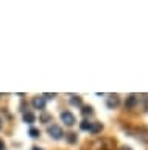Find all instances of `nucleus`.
<instances>
[{"mask_svg": "<svg viewBox=\"0 0 148 150\" xmlns=\"http://www.w3.org/2000/svg\"><path fill=\"white\" fill-rule=\"evenodd\" d=\"M47 133L50 134V138H53V139H62L64 138V131H62V128L59 125H55V124H52V125H48L47 127Z\"/></svg>", "mask_w": 148, "mask_h": 150, "instance_id": "obj_1", "label": "nucleus"}, {"mask_svg": "<svg viewBox=\"0 0 148 150\" xmlns=\"http://www.w3.org/2000/svg\"><path fill=\"white\" fill-rule=\"evenodd\" d=\"M61 120L64 122V125H67V127H73V125H75V122H76L75 116H73L70 111L61 112Z\"/></svg>", "mask_w": 148, "mask_h": 150, "instance_id": "obj_2", "label": "nucleus"}, {"mask_svg": "<svg viewBox=\"0 0 148 150\" xmlns=\"http://www.w3.org/2000/svg\"><path fill=\"white\" fill-rule=\"evenodd\" d=\"M120 103V98L117 94H111V96L108 97V100H106V106L109 108V110H114V108H117Z\"/></svg>", "mask_w": 148, "mask_h": 150, "instance_id": "obj_3", "label": "nucleus"}, {"mask_svg": "<svg viewBox=\"0 0 148 150\" xmlns=\"http://www.w3.org/2000/svg\"><path fill=\"white\" fill-rule=\"evenodd\" d=\"M31 105H33L34 110H44L45 108V98L42 96H38V97H33V100H31Z\"/></svg>", "mask_w": 148, "mask_h": 150, "instance_id": "obj_4", "label": "nucleus"}, {"mask_svg": "<svg viewBox=\"0 0 148 150\" xmlns=\"http://www.w3.org/2000/svg\"><path fill=\"white\" fill-rule=\"evenodd\" d=\"M139 103V97L136 96V94H131V96L126 97V102H125V105H126V108H129V110H133L134 106H136Z\"/></svg>", "mask_w": 148, "mask_h": 150, "instance_id": "obj_5", "label": "nucleus"}, {"mask_svg": "<svg viewBox=\"0 0 148 150\" xmlns=\"http://www.w3.org/2000/svg\"><path fill=\"white\" fill-rule=\"evenodd\" d=\"M134 133H136V136H137L140 141H143V142H148V128H137Z\"/></svg>", "mask_w": 148, "mask_h": 150, "instance_id": "obj_6", "label": "nucleus"}, {"mask_svg": "<svg viewBox=\"0 0 148 150\" xmlns=\"http://www.w3.org/2000/svg\"><path fill=\"white\" fill-rule=\"evenodd\" d=\"M34 120H36V117H34V114L31 111L24 112V122H25V124H33Z\"/></svg>", "mask_w": 148, "mask_h": 150, "instance_id": "obj_7", "label": "nucleus"}, {"mask_svg": "<svg viewBox=\"0 0 148 150\" xmlns=\"http://www.w3.org/2000/svg\"><path fill=\"white\" fill-rule=\"evenodd\" d=\"M103 130V125L100 124V122H95V124H90V133H94V134H97V133H100V131Z\"/></svg>", "mask_w": 148, "mask_h": 150, "instance_id": "obj_8", "label": "nucleus"}, {"mask_svg": "<svg viewBox=\"0 0 148 150\" xmlns=\"http://www.w3.org/2000/svg\"><path fill=\"white\" fill-rule=\"evenodd\" d=\"M70 105L73 106H81L83 105V100L80 96H70Z\"/></svg>", "mask_w": 148, "mask_h": 150, "instance_id": "obj_9", "label": "nucleus"}, {"mask_svg": "<svg viewBox=\"0 0 148 150\" xmlns=\"http://www.w3.org/2000/svg\"><path fill=\"white\" fill-rule=\"evenodd\" d=\"M66 139H67L69 144H75L76 139H78V138H76V133H67V134H66Z\"/></svg>", "mask_w": 148, "mask_h": 150, "instance_id": "obj_10", "label": "nucleus"}, {"mask_svg": "<svg viewBox=\"0 0 148 150\" xmlns=\"http://www.w3.org/2000/svg\"><path fill=\"white\" fill-rule=\"evenodd\" d=\"M41 122H44V124H48V122H52V116L47 114V112H44V114H41Z\"/></svg>", "mask_w": 148, "mask_h": 150, "instance_id": "obj_11", "label": "nucleus"}, {"mask_svg": "<svg viewBox=\"0 0 148 150\" xmlns=\"http://www.w3.org/2000/svg\"><path fill=\"white\" fill-rule=\"evenodd\" d=\"M92 112H94L92 106H83V110H81V114H83V116H90Z\"/></svg>", "mask_w": 148, "mask_h": 150, "instance_id": "obj_12", "label": "nucleus"}, {"mask_svg": "<svg viewBox=\"0 0 148 150\" xmlns=\"http://www.w3.org/2000/svg\"><path fill=\"white\" fill-rule=\"evenodd\" d=\"M28 134L31 136V138H38V136L41 134V131H39L38 128H34V127H31L30 131H28Z\"/></svg>", "mask_w": 148, "mask_h": 150, "instance_id": "obj_13", "label": "nucleus"}, {"mask_svg": "<svg viewBox=\"0 0 148 150\" xmlns=\"http://www.w3.org/2000/svg\"><path fill=\"white\" fill-rule=\"evenodd\" d=\"M80 127H81V130H90V122L89 120H83L80 124Z\"/></svg>", "mask_w": 148, "mask_h": 150, "instance_id": "obj_14", "label": "nucleus"}, {"mask_svg": "<svg viewBox=\"0 0 148 150\" xmlns=\"http://www.w3.org/2000/svg\"><path fill=\"white\" fill-rule=\"evenodd\" d=\"M42 97L44 98H53V97H56V94H44Z\"/></svg>", "mask_w": 148, "mask_h": 150, "instance_id": "obj_15", "label": "nucleus"}, {"mask_svg": "<svg viewBox=\"0 0 148 150\" xmlns=\"http://www.w3.org/2000/svg\"><path fill=\"white\" fill-rule=\"evenodd\" d=\"M0 150H6V149H5V142H3L2 139H0Z\"/></svg>", "mask_w": 148, "mask_h": 150, "instance_id": "obj_16", "label": "nucleus"}, {"mask_svg": "<svg viewBox=\"0 0 148 150\" xmlns=\"http://www.w3.org/2000/svg\"><path fill=\"white\" fill-rule=\"evenodd\" d=\"M120 150H133V149L128 147V145H123V147H120Z\"/></svg>", "mask_w": 148, "mask_h": 150, "instance_id": "obj_17", "label": "nucleus"}, {"mask_svg": "<svg viewBox=\"0 0 148 150\" xmlns=\"http://www.w3.org/2000/svg\"><path fill=\"white\" fill-rule=\"evenodd\" d=\"M31 150H42V149H39V147H36V145H34V147L31 149Z\"/></svg>", "mask_w": 148, "mask_h": 150, "instance_id": "obj_18", "label": "nucleus"}, {"mask_svg": "<svg viewBox=\"0 0 148 150\" xmlns=\"http://www.w3.org/2000/svg\"><path fill=\"white\" fill-rule=\"evenodd\" d=\"M2 122H3V120H2V117H0V128H2Z\"/></svg>", "mask_w": 148, "mask_h": 150, "instance_id": "obj_19", "label": "nucleus"}]
</instances>
